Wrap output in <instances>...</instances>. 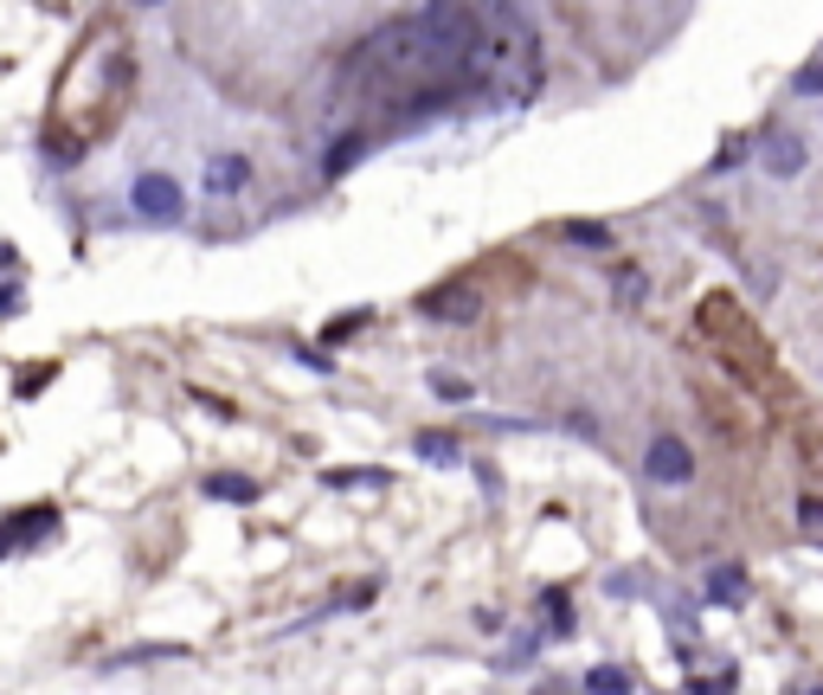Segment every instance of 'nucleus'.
<instances>
[{"mask_svg":"<svg viewBox=\"0 0 823 695\" xmlns=\"http://www.w3.org/2000/svg\"><path fill=\"white\" fill-rule=\"evenodd\" d=\"M431 393H438V400H451V406H464L477 387H470V380H457V374H431Z\"/></svg>","mask_w":823,"mask_h":695,"instance_id":"obj_14","label":"nucleus"},{"mask_svg":"<svg viewBox=\"0 0 823 695\" xmlns=\"http://www.w3.org/2000/svg\"><path fill=\"white\" fill-rule=\"evenodd\" d=\"M791 90H798V97H823V59L798 71V84H791Z\"/></svg>","mask_w":823,"mask_h":695,"instance_id":"obj_16","label":"nucleus"},{"mask_svg":"<svg viewBox=\"0 0 823 695\" xmlns=\"http://www.w3.org/2000/svg\"><path fill=\"white\" fill-rule=\"evenodd\" d=\"M418 458H425V464H464L457 438H444V431H425V438H418Z\"/></svg>","mask_w":823,"mask_h":695,"instance_id":"obj_11","label":"nucleus"},{"mask_svg":"<svg viewBox=\"0 0 823 695\" xmlns=\"http://www.w3.org/2000/svg\"><path fill=\"white\" fill-rule=\"evenodd\" d=\"M643 471H650V484H688L695 477V458H688L683 438H650V451H643Z\"/></svg>","mask_w":823,"mask_h":695,"instance_id":"obj_2","label":"nucleus"},{"mask_svg":"<svg viewBox=\"0 0 823 695\" xmlns=\"http://www.w3.org/2000/svg\"><path fill=\"white\" fill-rule=\"evenodd\" d=\"M708 599L714 606H747V573L727 560V566H708Z\"/></svg>","mask_w":823,"mask_h":695,"instance_id":"obj_6","label":"nucleus"},{"mask_svg":"<svg viewBox=\"0 0 823 695\" xmlns=\"http://www.w3.org/2000/svg\"><path fill=\"white\" fill-rule=\"evenodd\" d=\"M798 522H804L811 535H823V502H818V496H804V502H798Z\"/></svg>","mask_w":823,"mask_h":695,"instance_id":"obj_17","label":"nucleus"},{"mask_svg":"<svg viewBox=\"0 0 823 695\" xmlns=\"http://www.w3.org/2000/svg\"><path fill=\"white\" fill-rule=\"evenodd\" d=\"M373 322V309H347V316H335L329 329H322V342H342V336H354V329H367Z\"/></svg>","mask_w":823,"mask_h":695,"instance_id":"obj_15","label":"nucleus"},{"mask_svg":"<svg viewBox=\"0 0 823 695\" xmlns=\"http://www.w3.org/2000/svg\"><path fill=\"white\" fill-rule=\"evenodd\" d=\"M200 489H206V496H219V502H258V484H251V477H238V471H212Z\"/></svg>","mask_w":823,"mask_h":695,"instance_id":"obj_8","label":"nucleus"},{"mask_svg":"<svg viewBox=\"0 0 823 695\" xmlns=\"http://www.w3.org/2000/svg\"><path fill=\"white\" fill-rule=\"evenodd\" d=\"M548 619H553V631H573V606H566V593H553Z\"/></svg>","mask_w":823,"mask_h":695,"instance_id":"obj_18","label":"nucleus"},{"mask_svg":"<svg viewBox=\"0 0 823 695\" xmlns=\"http://www.w3.org/2000/svg\"><path fill=\"white\" fill-rule=\"evenodd\" d=\"M39 535H59V515H52V509H20V515H7V554H26Z\"/></svg>","mask_w":823,"mask_h":695,"instance_id":"obj_4","label":"nucleus"},{"mask_svg":"<svg viewBox=\"0 0 823 695\" xmlns=\"http://www.w3.org/2000/svg\"><path fill=\"white\" fill-rule=\"evenodd\" d=\"M360 155H367V130H342V142H335V148L322 155V174H329V181H342V174L354 168V161H360Z\"/></svg>","mask_w":823,"mask_h":695,"instance_id":"obj_7","label":"nucleus"},{"mask_svg":"<svg viewBox=\"0 0 823 695\" xmlns=\"http://www.w3.org/2000/svg\"><path fill=\"white\" fill-rule=\"evenodd\" d=\"M765 168H772V174H785V181H791V174H804V142H798V136H772Z\"/></svg>","mask_w":823,"mask_h":695,"instance_id":"obj_9","label":"nucleus"},{"mask_svg":"<svg viewBox=\"0 0 823 695\" xmlns=\"http://www.w3.org/2000/svg\"><path fill=\"white\" fill-rule=\"evenodd\" d=\"M560 239H573V245H586V252L617 245V232H612V225H599V219H566V225H560Z\"/></svg>","mask_w":823,"mask_h":695,"instance_id":"obj_10","label":"nucleus"},{"mask_svg":"<svg viewBox=\"0 0 823 695\" xmlns=\"http://www.w3.org/2000/svg\"><path fill=\"white\" fill-rule=\"evenodd\" d=\"M130 207H136L148 225H181L187 194H181V181H174V174H142L136 187H130Z\"/></svg>","mask_w":823,"mask_h":695,"instance_id":"obj_1","label":"nucleus"},{"mask_svg":"<svg viewBox=\"0 0 823 695\" xmlns=\"http://www.w3.org/2000/svg\"><path fill=\"white\" fill-rule=\"evenodd\" d=\"M586 690H605V695H624L630 690V676H624V670H617V663H592V670H586Z\"/></svg>","mask_w":823,"mask_h":695,"instance_id":"obj_13","label":"nucleus"},{"mask_svg":"<svg viewBox=\"0 0 823 695\" xmlns=\"http://www.w3.org/2000/svg\"><path fill=\"white\" fill-rule=\"evenodd\" d=\"M418 309H425L431 322H470V316H477V290H470V283H444V290H431Z\"/></svg>","mask_w":823,"mask_h":695,"instance_id":"obj_3","label":"nucleus"},{"mask_svg":"<svg viewBox=\"0 0 823 695\" xmlns=\"http://www.w3.org/2000/svg\"><path fill=\"white\" fill-rule=\"evenodd\" d=\"M136 7H155V0H136Z\"/></svg>","mask_w":823,"mask_h":695,"instance_id":"obj_19","label":"nucleus"},{"mask_svg":"<svg viewBox=\"0 0 823 695\" xmlns=\"http://www.w3.org/2000/svg\"><path fill=\"white\" fill-rule=\"evenodd\" d=\"M322 484L329 489H386L393 477H386V471H329Z\"/></svg>","mask_w":823,"mask_h":695,"instance_id":"obj_12","label":"nucleus"},{"mask_svg":"<svg viewBox=\"0 0 823 695\" xmlns=\"http://www.w3.org/2000/svg\"><path fill=\"white\" fill-rule=\"evenodd\" d=\"M245 181H251L245 155H206V194H238Z\"/></svg>","mask_w":823,"mask_h":695,"instance_id":"obj_5","label":"nucleus"}]
</instances>
